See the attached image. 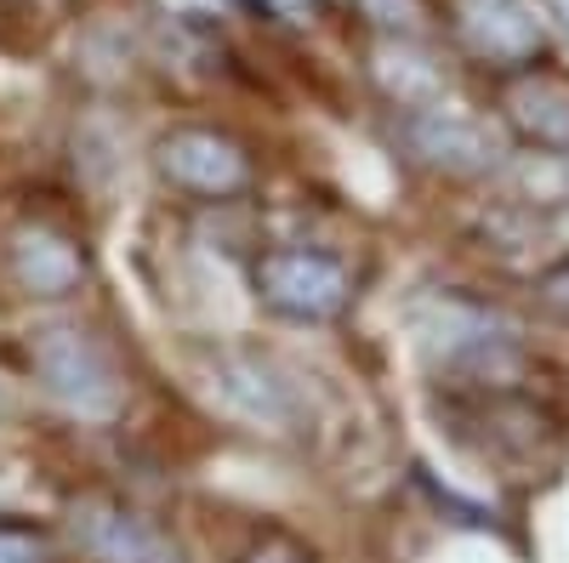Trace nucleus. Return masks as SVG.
Masks as SVG:
<instances>
[{
  "label": "nucleus",
  "mask_w": 569,
  "mask_h": 563,
  "mask_svg": "<svg viewBox=\"0 0 569 563\" xmlns=\"http://www.w3.org/2000/svg\"><path fill=\"white\" fill-rule=\"evenodd\" d=\"M370 80H376V91H382L399 114L433 109V103H445V91H450L445 63L427 52L416 34H376V46H370Z\"/></svg>",
  "instance_id": "obj_11"
},
{
  "label": "nucleus",
  "mask_w": 569,
  "mask_h": 563,
  "mask_svg": "<svg viewBox=\"0 0 569 563\" xmlns=\"http://www.w3.org/2000/svg\"><path fill=\"white\" fill-rule=\"evenodd\" d=\"M69 535L91 563H182L171 530H160L149 512H137L114 495H86L69 512Z\"/></svg>",
  "instance_id": "obj_6"
},
{
  "label": "nucleus",
  "mask_w": 569,
  "mask_h": 563,
  "mask_svg": "<svg viewBox=\"0 0 569 563\" xmlns=\"http://www.w3.org/2000/svg\"><path fill=\"white\" fill-rule=\"evenodd\" d=\"M399 137H405V149L421 160V165H433V171H450V177H485L501 165V143H496V131L479 125V120H467L445 103L433 109H416L399 120Z\"/></svg>",
  "instance_id": "obj_8"
},
{
  "label": "nucleus",
  "mask_w": 569,
  "mask_h": 563,
  "mask_svg": "<svg viewBox=\"0 0 569 563\" xmlns=\"http://www.w3.org/2000/svg\"><path fill=\"white\" fill-rule=\"evenodd\" d=\"M0 563H52V535L40 524L0 519Z\"/></svg>",
  "instance_id": "obj_13"
},
{
  "label": "nucleus",
  "mask_w": 569,
  "mask_h": 563,
  "mask_svg": "<svg viewBox=\"0 0 569 563\" xmlns=\"http://www.w3.org/2000/svg\"><path fill=\"white\" fill-rule=\"evenodd\" d=\"M348 7L382 34H421L427 29V0H348Z\"/></svg>",
  "instance_id": "obj_12"
},
{
  "label": "nucleus",
  "mask_w": 569,
  "mask_h": 563,
  "mask_svg": "<svg viewBox=\"0 0 569 563\" xmlns=\"http://www.w3.org/2000/svg\"><path fill=\"white\" fill-rule=\"evenodd\" d=\"M200 382L211 393V404L233 421H246L257 433H291L302 421V393L291 388L268 353L251 348H211L200 359Z\"/></svg>",
  "instance_id": "obj_3"
},
{
  "label": "nucleus",
  "mask_w": 569,
  "mask_h": 563,
  "mask_svg": "<svg viewBox=\"0 0 569 563\" xmlns=\"http://www.w3.org/2000/svg\"><path fill=\"white\" fill-rule=\"evenodd\" d=\"M456 40L490 69H530L541 58V18L530 0H450Z\"/></svg>",
  "instance_id": "obj_7"
},
{
  "label": "nucleus",
  "mask_w": 569,
  "mask_h": 563,
  "mask_svg": "<svg viewBox=\"0 0 569 563\" xmlns=\"http://www.w3.org/2000/svg\"><path fill=\"white\" fill-rule=\"evenodd\" d=\"M507 125L541 154H569V80L552 69H518L501 91Z\"/></svg>",
  "instance_id": "obj_10"
},
{
  "label": "nucleus",
  "mask_w": 569,
  "mask_h": 563,
  "mask_svg": "<svg viewBox=\"0 0 569 563\" xmlns=\"http://www.w3.org/2000/svg\"><path fill=\"white\" fill-rule=\"evenodd\" d=\"M7 268L12 285L34 302H63L86 285V251L52 222H23L7 240Z\"/></svg>",
  "instance_id": "obj_9"
},
{
  "label": "nucleus",
  "mask_w": 569,
  "mask_h": 563,
  "mask_svg": "<svg viewBox=\"0 0 569 563\" xmlns=\"http://www.w3.org/2000/svg\"><path fill=\"white\" fill-rule=\"evenodd\" d=\"M154 7L177 23H222L246 7V0H154Z\"/></svg>",
  "instance_id": "obj_14"
},
{
  "label": "nucleus",
  "mask_w": 569,
  "mask_h": 563,
  "mask_svg": "<svg viewBox=\"0 0 569 563\" xmlns=\"http://www.w3.org/2000/svg\"><path fill=\"white\" fill-rule=\"evenodd\" d=\"M29 370L80 421H114L126 410V375L114 353L80 324H40L29 336Z\"/></svg>",
  "instance_id": "obj_1"
},
{
  "label": "nucleus",
  "mask_w": 569,
  "mask_h": 563,
  "mask_svg": "<svg viewBox=\"0 0 569 563\" xmlns=\"http://www.w3.org/2000/svg\"><path fill=\"white\" fill-rule=\"evenodd\" d=\"M240 563H308V552L302 546H291V541H284V535H262Z\"/></svg>",
  "instance_id": "obj_15"
},
{
  "label": "nucleus",
  "mask_w": 569,
  "mask_h": 563,
  "mask_svg": "<svg viewBox=\"0 0 569 563\" xmlns=\"http://www.w3.org/2000/svg\"><path fill=\"white\" fill-rule=\"evenodd\" d=\"M251 291L279 319L330 324L353 308V268L313 245H279L251 262Z\"/></svg>",
  "instance_id": "obj_2"
},
{
  "label": "nucleus",
  "mask_w": 569,
  "mask_h": 563,
  "mask_svg": "<svg viewBox=\"0 0 569 563\" xmlns=\"http://www.w3.org/2000/svg\"><path fill=\"white\" fill-rule=\"evenodd\" d=\"M421 336H427V348H433L450 370H467V375H479V382H512L518 364H525L512 324L496 308H479L467 296L427 302Z\"/></svg>",
  "instance_id": "obj_4"
},
{
  "label": "nucleus",
  "mask_w": 569,
  "mask_h": 563,
  "mask_svg": "<svg viewBox=\"0 0 569 563\" xmlns=\"http://www.w3.org/2000/svg\"><path fill=\"white\" fill-rule=\"evenodd\" d=\"M273 7H308V0H273Z\"/></svg>",
  "instance_id": "obj_18"
},
{
  "label": "nucleus",
  "mask_w": 569,
  "mask_h": 563,
  "mask_svg": "<svg viewBox=\"0 0 569 563\" xmlns=\"http://www.w3.org/2000/svg\"><path fill=\"white\" fill-rule=\"evenodd\" d=\"M541 302L569 324V262H558V268H547V273H541Z\"/></svg>",
  "instance_id": "obj_16"
},
{
  "label": "nucleus",
  "mask_w": 569,
  "mask_h": 563,
  "mask_svg": "<svg viewBox=\"0 0 569 563\" xmlns=\"http://www.w3.org/2000/svg\"><path fill=\"white\" fill-rule=\"evenodd\" d=\"M154 171L182 188V194H200V200H233L251 188V154L246 143H233L228 131L211 125H177L154 143Z\"/></svg>",
  "instance_id": "obj_5"
},
{
  "label": "nucleus",
  "mask_w": 569,
  "mask_h": 563,
  "mask_svg": "<svg viewBox=\"0 0 569 563\" xmlns=\"http://www.w3.org/2000/svg\"><path fill=\"white\" fill-rule=\"evenodd\" d=\"M541 12H547V18H552V29L569 40V0H541Z\"/></svg>",
  "instance_id": "obj_17"
}]
</instances>
